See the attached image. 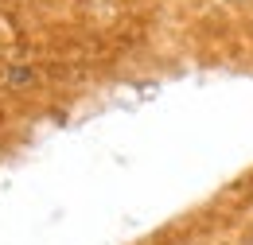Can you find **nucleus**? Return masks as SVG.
Listing matches in <instances>:
<instances>
[{
    "instance_id": "nucleus-1",
    "label": "nucleus",
    "mask_w": 253,
    "mask_h": 245,
    "mask_svg": "<svg viewBox=\"0 0 253 245\" xmlns=\"http://www.w3.org/2000/svg\"><path fill=\"white\" fill-rule=\"evenodd\" d=\"M250 245H253V242H250Z\"/></svg>"
}]
</instances>
